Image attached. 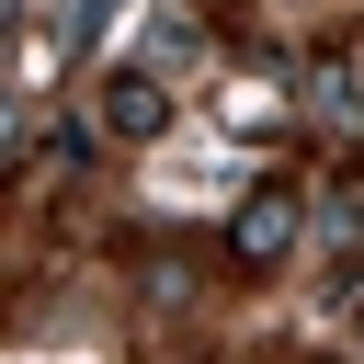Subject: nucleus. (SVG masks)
Segmentation results:
<instances>
[{
  "label": "nucleus",
  "instance_id": "f03ea898",
  "mask_svg": "<svg viewBox=\"0 0 364 364\" xmlns=\"http://www.w3.org/2000/svg\"><path fill=\"white\" fill-rule=\"evenodd\" d=\"M114 125H125V136H148V125H159V91H136V80H125V91H114Z\"/></svg>",
  "mask_w": 364,
  "mask_h": 364
},
{
  "label": "nucleus",
  "instance_id": "f257e3e1",
  "mask_svg": "<svg viewBox=\"0 0 364 364\" xmlns=\"http://www.w3.org/2000/svg\"><path fill=\"white\" fill-rule=\"evenodd\" d=\"M284 239H296V205H284V193H250V205H239V262H273Z\"/></svg>",
  "mask_w": 364,
  "mask_h": 364
}]
</instances>
